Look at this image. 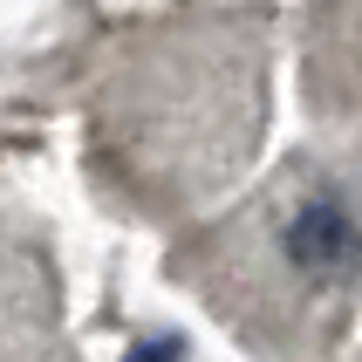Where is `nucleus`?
Masks as SVG:
<instances>
[{
	"label": "nucleus",
	"mask_w": 362,
	"mask_h": 362,
	"mask_svg": "<svg viewBox=\"0 0 362 362\" xmlns=\"http://www.w3.org/2000/svg\"><path fill=\"white\" fill-rule=\"evenodd\" d=\"M287 253L301 267H335V260H349L356 253V226H349V212L342 205H308L301 219H294V233H287Z\"/></svg>",
	"instance_id": "obj_1"
}]
</instances>
